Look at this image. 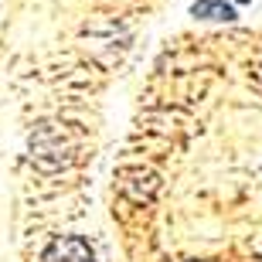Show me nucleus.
<instances>
[{
    "mask_svg": "<svg viewBox=\"0 0 262 262\" xmlns=\"http://www.w3.org/2000/svg\"><path fill=\"white\" fill-rule=\"evenodd\" d=\"M41 262H96V252L82 235H58L41 252Z\"/></svg>",
    "mask_w": 262,
    "mask_h": 262,
    "instance_id": "obj_1",
    "label": "nucleus"
},
{
    "mask_svg": "<svg viewBox=\"0 0 262 262\" xmlns=\"http://www.w3.org/2000/svg\"><path fill=\"white\" fill-rule=\"evenodd\" d=\"M191 14L198 20H235V4L232 0H194L191 4Z\"/></svg>",
    "mask_w": 262,
    "mask_h": 262,
    "instance_id": "obj_2",
    "label": "nucleus"
},
{
    "mask_svg": "<svg viewBox=\"0 0 262 262\" xmlns=\"http://www.w3.org/2000/svg\"><path fill=\"white\" fill-rule=\"evenodd\" d=\"M235 4H249V0H235Z\"/></svg>",
    "mask_w": 262,
    "mask_h": 262,
    "instance_id": "obj_3",
    "label": "nucleus"
}]
</instances>
